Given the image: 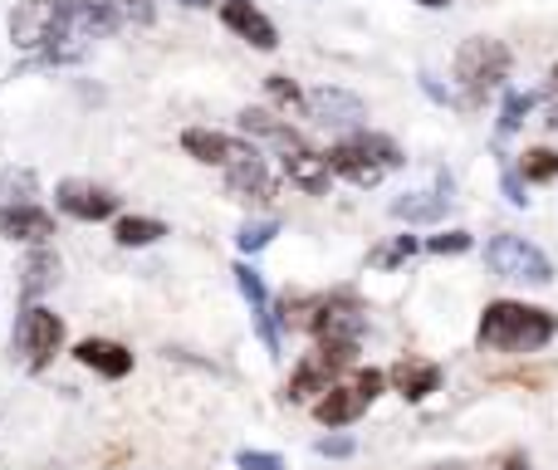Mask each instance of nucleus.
Listing matches in <instances>:
<instances>
[{
	"mask_svg": "<svg viewBox=\"0 0 558 470\" xmlns=\"http://www.w3.org/2000/svg\"><path fill=\"white\" fill-rule=\"evenodd\" d=\"M558 334V318L549 309L514 304V299H495L481 314V344L500 348V353H534Z\"/></svg>",
	"mask_w": 558,
	"mask_h": 470,
	"instance_id": "nucleus-1",
	"label": "nucleus"
},
{
	"mask_svg": "<svg viewBox=\"0 0 558 470\" xmlns=\"http://www.w3.org/2000/svg\"><path fill=\"white\" fill-rule=\"evenodd\" d=\"M328 167L338 177H348L353 186H377L392 167H402V153H397L392 137H377V133H357L348 143H338L328 153Z\"/></svg>",
	"mask_w": 558,
	"mask_h": 470,
	"instance_id": "nucleus-2",
	"label": "nucleus"
},
{
	"mask_svg": "<svg viewBox=\"0 0 558 470\" xmlns=\"http://www.w3.org/2000/svg\"><path fill=\"white\" fill-rule=\"evenodd\" d=\"M113 25H118L113 0H59V39L49 49V59H74L84 39L108 35Z\"/></svg>",
	"mask_w": 558,
	"mask_h": 470,
	"instance_id": "nucleus-3",
	"label": "nucleus"
},
{
	"mask_svg": "<svg viewBox=\"0 0 558 470\" xmlns=\"http://www.w3.org/2000/svg\"><path fill=\"white\" fill-rule=\"evenodd\" d=\"M505 74H510V49L500 45V39H465L461 55H456V79H461L465 98H485L490 88L505 84Z\"/></svg>",
	"mask_w": 558,
	"mask_h": 470,
	"instance_id": "nucleus-4",
	"label": "nucleus"
},
{
	"mask_svg": "<svg viewBox=\"0 0 558 470\" xmlns=\"http://www.w3.org/2000/svg\"><path fill=\"white\" fill-rule=\"evenodd\" d=\"M485 265L505 279H524V285H549L554 279V265L539 245H530L524 236H495L485 245Z\"/></svg>",
	"mask_w": 558,
	"mask_h": 470,
	"instance_id": "nucleus-5",
	"label": "nucleus"
},
{
	"mask_svg": "<svg viewBox=\"0 0 558 470\" xmlns=\"http://www.w3.org/2000/svg\"><path fill=\"white\" fill-rule=\"evenodd\" d=\"M59 344H64V324H59L49 309L25 304V314H20V324H15V348L25 353V363L45 367L49 358L59 353Z\"/></svg>",
	"mask_w": 558,
	"mask_h": 470,
	"instance_id": "nucleus-6",
	"label": "nucleus"
},
{
	"mask_svg": "<svg viewBox=\"0 0 558 470\" xmlns=\"http://www.w3.org/2000/svg\"><path fill=\"white\" fill-rule=\"evenodd\" d=\"M10 39L20 49H54L59 39V0H20L10 15Z\"/></svg>",
	"mask_w": 558,
	"mask_h": 470,
	"instance_id": "nucleus-7",
	"label": "nucleus"
},
{
	"mask_svg": "<svg viewBox=\"0 0 558 470\" xmlns=\"http://www.w3.org/2000/svg\"><path fill=\"white\" fill-rule=\"evenodd\" d=\"M182 147L196 157V162H211V167H241V162H255V147L241 143V137H226V133H211V128H186L182 133Z\"/></svg>",
	"mask_w": 558,
	"mask_h": 470,
	"instance_id": "nucleus-8",
	"label": "nucleus"
},
{
	"mask_svg": "<svg viewBox=\"0 0 558 470\" xmlns=\"http://www.w3.org/2000/svg\"><path fill=\"white\" fill-rule=\"evenodd\" d=\"M54 202H59V212L74 216V221H108V216L118 212V196L94 182H59Z\"/></svg>",
	"mask_w": 558,
	"mask_h": 470,
	"instance_id": "nucleus-9",
	"label": "nucleus"
},
{
	"mask_svg": "<svg viewBox=\"0 0 558 470\" xmlns=\"http://www.w3.org/2000/svg\"><path fill=\"white\" fill-rule=\"evenodd\" d=\"M363 328H367V318L357 314L353 304H324L318 309V318H314L318 344H328V348H357Z\"/></svg>",
	"mask_w": 558,
	"mask_h": 470,
	"instance_id": "nucleus-10",
	"label": "nucleus"
},
{
	"mask_svg": "<svg viewBox=\"0 0 558 470\" xmlns=\"http://www.w3.org/2000/svg\"><path fill=\"white\" fill-rule=\"evenodd\" d=\"M0 236H10V240H29V245H45L49 236H54V216L49 212H39L35 202H25V206H0Z\"/></svg>",
	"mask_w": 558,
	"mask_h": 470,
	"instance_id": "nucleus-11",
	"label": "nucleus"
},
{
	"mask_svg": "<svg viewBox=\"0 0 558 470\" xmlns=\"http://www.w3.org/2000/svg\"><path fill=\"white\" fill-rule=\"evenodd\" d=\"M308 113L328 128H353L367 118V108H363V98L343 94V88H318V94H308Z\"/></svg>",
	"mask_w": 558,
	"mask_h": 470,
	"instance_id": "nucleus-12",
	"label": "nucleus"
},
{
	"mask_svg": "<svg viewBox=\"0 0 558 470\" xmlns=\"http://www.w3.org/2000/svg\"><path fill=\"white\" fill-rule=\"evenodd\" d=\"M284 177L294 186H304L308 196H318V192H328L333 167H328V157H318V153H308L304 143H294V147H284Z\"/></svg>",
	"mask_w": 558,
	"mask_h": 470,
	"instance_id": "nucleus-13",
	"label": "nucleus"
},
{
	"mask_svg": "<svg viewBox=\"0 0 558 470\" xmlns=\"http://www.w3.org/2000/svg\"><path fill=\"white\" fill-rule=\"evenodd\" d=\"M363 412H367V393H363L357 383L328 387V393L314 402V417H318L324 426H348V422H357Z\"/></svg>",
	"mask_w": 558,
	"mask_h": 470,
	"instance_id": "nucleus-14",
	"label": "nucleus"
},
{
	"mask_svg": "<svg viewBox=\"0 0 558 470\" xmlns=\"http://www.w3.org/2000/svg\"><path fill=\"white\" fill-rule=\"evenodd\" d=\"M221 20H226V25H231L241 39H251L255 49H275V45H279L275 25L251 5V0H226V5H221Z\"/></svg>",
	"mask_w": 558,
	"mask_h": 470,
	"instance_id": "nucleus-15",
	"label": "nucleus"
},
{
	"mask_svg": "<svg viewBox=\"0 0 558 470\" xmlns=\"http://www.w3.org/2000/svg\"><path fill=\"white\" fill-rule=\"evenodd\" d=\"M74 358L84 367H94V373H104V377H128L133 373V353H128L123 344H113V338H84V344L74 348Z\"/></svg>",
	"mask_w": 558,
	"mask_h": 470,
	"instance_id": "nucleus-16",
	"label": "nucleus"
},
{
	"mask_svg": "<svg viewBox=\"0 0 558 470\" xmlns=\"http://www.w3.org/2000/svg\"><path fill=\"white\" fill-rule=\"evenodd\" d=\"M235 285H241V294L251 299V314H255V324H260L265 348H270V353H279V324H275V314H270V294H265V279L255 275L251 265H235Z\"/></svg>",
	"mask_w": 558,
	"mask_h": 470,
	"instance_id": "nucleus-17",
	"label": "nucleus"
},
{
	"mask_svg": "<svg viewBox=\"0 0 558 470\" xmlns=\"http://www.w3.org/2000/svg\"><path fill=\"white\" fill-rule=\"evenodd\" d=\"M387 377H392V387L407 397V402H422V397H432L436 387H441V367L426 363V358H402Z\"/></svg>",
	"mask_w": 558,
	"mask_h": 470,
	"instance_id": "nucleus-18",
	"label": "nucleus"
},
{
	"mask_svg": "<svg viewBox=\"0 0 558 470\" xmlns=\"http://www.w3.org/2000/svg\"><path fill=\"white\" fill-rule=\"evenodd\" d=\"M446 182L436 186V192H407V196H397L392 202V216L397 221H407V226H422V221H441L446 216Z\"/></svg>",
	"mask_w": 558,
	"mask_h": 470,
	"instance_id": "nucleus-19",
	"label": "nucleus"
},
{
	"mask_svg": "<svg viewBox=\"0 0 558 470\" xmlns=\"http://www.w3.org/2000/svg\"><path fill=\"white\" fill-rule=\"evenodd\" d=\"M226 186H231V196H241V202H270L275 196V182H270V172H265L260 157L231 167V172H226Z\"/></svg>",
	"mask_w": 558,
	"mask_h": 470,
	"instance_id": "nucleus-20",
	"label": "nucleus"
},
{
	"mask_svg": "<svg viewBox=\"0 0 558 470\" xmlns=\"http://www.w3.org/2000/svg\"><path fill=\"white\" fill-rule=\"evenodd\" d=\"M54 285H59V260L49 255V250H35V255L25 260V269H20V294H25V304H35V299Z\"/></svg>",
	"mask_w": 558,
	"mask_h": 470,
	"instance_id": "nucleus-21",
	"label": "nucleus"
},
{
	"mask_svg": "<svg viewBox=\"0 0 558 470\" xmlns=\"http://www.w3.org/2000/svg\"><path fill=\"white\" fill-rule=\"evenodd\" d=\"M113 236H118V245H153V240L167 236V226L153 221V216H123L113 226Z\"/></svg>",
	"mask_w": 558,
	"mask_h": 470,
	"instance_id": "nucleus-22",
	"label": "nucleus"
},
{
	"mask_svg": "<svg viewBox=\"0 0 558 470\" xmlns=\"http://www.w3.org/2000/svg\"><path fill=\"white\" fill-rule=\"evenodd\" d=\"M241 128H245V133H255V137H270V143H279V147H294V143H299V137L289 133L284 123H275V118L265 113V108H245V113H241Z\"/></svg>",
	"mask_w": 558,
	"mask_h": 470,
	"instance_id": "nucleus-23",
	"label": "nucleus"
},
{
	"mask_svg": "<svg viewBox=\"0 0 558 470\" xmlns=\"http://www.w3.org/2000/svg\"><path fill=\"white\" fill-rule=\"evenodd\" d=\"M520 172H524V182H554V177H558V153H549V147H534V153L520 157Z\"/></svg>",
	"mask_w": 558,
	"mask_h": 470,
	"instance_id": "nucleus-24",
	"label": "nucleus"
},
{
	"mask_svg": "<svg viewBox=\"0 0 558 470\" xmlns=\"http://www.w3.org/2000/svg\"><path fill=\"white\" fill-rule=\"evenodd\" d=\"M275 236H279V221H251V226H241V236H235V245H241L245 255H255V250H265Z\"/></svg>",
	"mask_w": 558,
	"mask_h": 470,
	"instance_id": "nucleus-25",
	"label": "nucleus"
},
{
	"mask_svg": "<svg viewBox=\"0 0 558 470\" xmlns=\"http://www.w3.org/2000/svg\"><path fill=\"white\" fill-rule=\"evenodd\" d=\"M265 88H270V98H275V104H284V108H308V98L299 94V84H294V79L270 74V79H265Z\"/></svg>",
	"mask_w": 558,
	"mask_h": 470,
	"instance_id": "nucleus-26",
	"label": "nucleus"
},
{
	"mask_svg": "<svg viewBox=\"0 0 558 470\" xmlns=\"http://www.w3.org/2000/svg\"><path fill=\"white\" fill-rule=\"evenodd\" d=\"M530 108H534V94H510L505 98V118H500V133H514V128L530 118Z\"/></svg>",
	"mask_w": 558,
	"mask_h": 470,
	"instance_id": "nucleus-27",
	"label": "nucleus"
},
{
	"mask_svg": "<svg viewBox=\"0 0 558 470\" xmlns=\"http://www.w3.org/2000/svg\"><path fill=\"white\" fill-rule=\"evenodd\" d=\"M29 192H35V172H0V196H15V206H25Z\"/></svg>",
	"mask_w": 558,
	"mask_h": 470,
	"instance_id": "nucleus-28",
	"label": "nucleus"
},
{
	"mask_svg": "<svg viewBox=\"0 0 558 470\" xmlns=\"http://www.w3.org/2000/svg\"><path fill=\"white\" fill-rule=\"evenodd\" d=\"M426 250H436V255H461V250H471V236H465V231H446V236H436Z\"/></svg>",
	"mask_w": 558,
	"mask_h": 470,
	"instance_id": "nucleus-29",
	"label": "nucleus"
},
{
	"mask_svg": "<svg viewBox=\"0 0 558 470\" xmlns=\"http://www.w3.org/2000/svg\"><path fill=\"white\" fill-rule=\"evenodd\" d=\"M235 466H241V470H284V461L270 456V451H241V456H235Z\"/></svg>",
	"mask_w": 558,
	"mask_h": 470,
	"instance_id": "nucleus-30",
	"label": "nucleus"
},
{
	"mask_svg": "<svg viewBox=\"0 0 558 470\" xmlns=\"http://www.w3.org/2000/svg\"><path fill=\"white\" fill-rule=\"evenodd\" d=\"M314 451L343 461V456H353V436H324V442H314Z\"/></svg>",
	"mask_w": 558,
	"mask_h": 470,
	"instance_id": "nucleus-31",
	"label": "nucleus"
},
{
	"mask_svg": "<svg viewBox=\"0 0 558 470\" xmlns=\"http://www.w3.org/2000/svg\"><path fill=\"white\" fill-rule=\"evenodd\" d=\"M407 255H416V240H412V236H402L392 250H383V255H377V265H387V269H392V265H402Z\"/></svg>",
	"mask_w": 558,
	"mask_h": 470,
	"instance_id": "nucleus-32",
	"label": "nucleus"
},
{
	"mask_svg": "<svg viewBox=\"0 0 558 470\" xmlns=\"http://www.w3.org/2000/svg\"><path fill=\"white\" fill-rule=\"evenodd\" d=\"M505 196H510L514 206H530V196H524V182H520V172H514V167H505Z\"/></svg>",
	"mask_w": 558,
	"mask_h": 470,
	"instance_id": "nucleus-33",
	"label": "nucleus"
},
{
	"mask_svg": "<svg viewBox=\"0 0 558 470\" xmlns=\"http://www.w3.org/2000/svg\"><path fill=\"white\" fill-rule=\"evenodd\" d=\"M353 383H357V387H363V393H367V402H373V397L383 393V373H373V367H367V373H357Z\"/></svg>",
	"mask_w": 558,
	"mask_h": 470,
	"instance_id": "nucleus-34",
	"label": "nucleus"
},
{
	"mask_svg": "<svg viewBox=\"0 0 558 470\" xmlns=\"http://www.w3.org/2000/svg\"><path fill=\"white\" fill-rule=\"evenodd\" d=\"M123 10L137 20V25H147V20H153V0H123Z\"/></svg>",
	"mask_w": 558,
	"mask_h": 470,
	"instance_id": "nucleus-35",
	"label": "nucleus"
},
{
	"mask_svg": "<svg viewBox=\"0 0 558 470\" xmlns=\"http://www.w3.org/2000/svg\"><path fill=\"white\" fill-rule=\"evenodd\" d=\"M495 470H530V461H524V456H510V461H500Z\"/></svg>",
	"mask_w": 558,
	"mask_h": 470,
	"instance_id": "nucleus-36",
	"label": "nucleus"
},
{
	"mask_svg": "<svg viewBox=\"0 0 558 470\" xmlns=\"http://www.w3.org/2000/svg\"><path fill=\"white\" fill-rule=\"evenodd\" d=\"M416 5H426V10H446L451 0H416Z\"/></svg>",
	"mask_w": 558,
	"mask_h": 470,
	"instance_id": "nucleus-37",
	"label": "nucleus"
},
{
	"mask_svg": "<svg viewBox=\"0 0 558 470\" xmlns=\"http://www.w3.org/2000/svg\"><path fill=\"white\" fill-rule=\"evenodd\" d=\"M549 88H554V108H558V69H554V84Z\"/></svg>",
	"mask_w": 558,
	"mask_h": 470,
	"instance_id": "nucleus-38",
	"label": "nucleus"
},
{
	"mask_svg": "<svg viewBox=\"0 0 558 470\" xmlns=\"http://www.w3.org/2000/svg\"><path fill=\"white\" fill-rule=\"evenodd\" d=\"M182 5H211V0H182Z\"/></svg>",
	"mask_w": 558,
	"mask_h": 470,
	"instance_id": "nucleus-39",
	"label": "nucleus"
}]
</instances>
